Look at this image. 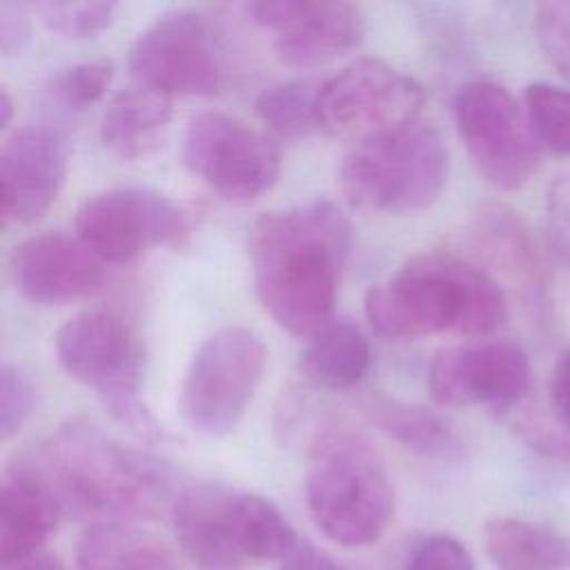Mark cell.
I'll return each instance as SVG.
<instances>
[{
	"label": "cell",
	"mask_w": 570,
	"mask_h": 570,
	"mask_svg": "<svg viewBox=\"0 0 570 570\" xmlns=\"http://www.w3.org/2000/svg\"><path fill=\"white\" fill-rule=\"evenodd\" d=\"M278 570H345L332 554L309 541H298L283 559Z\"/></svg>",
	"instance_id": "cell-36"
},
{
	"label": "cell",
	"mask_w": 570,
	"mask_h": 570,
	"mask_svg": "<svg viewBox=\"0 0 570 570\" xmlns=\"http://www.w3.org/2000/svg\"><path fill=\"white\" fill-rule=\"evenodd\" d=\"M185 234V212L149 187H114L76 212V236L102 263H129L154 247L180 243Z\"/></svg>",
	"instance_id": "cell-13"
},
{
	"label": "cell",
	"mask_w": 570,
	"mask_h": 570,
	"mask_svg": "<svg viewBox=\"0 0 570 570\" xmlns=\"http://www.w3.org/2000/svg\"><path fill=\"white\" fill-rule=\"evenodd\" d=\"M265 363V343L247 327L229 325L205 336L183 374V421L205 436L234 432L263 381Z\"/></svg>",
	"instance_id": "cell-8"
},
{
	"label": "cell",
	"mask_w": 570,
	"mask_h": 570,
	"mask_svg": "<svg viewBox=\"0 0 570 570\" xmlns=\"http://www.w3.org/2000/svg\"><path fill=\"white\" fill-rule=\"evenodd\" d=\"M180 156L191 176L232 203L263 196L281 174L276 142L243 118L216 109L189 118Z\"/></svg>",
	"instance_id": "cell-10"
},
{
	"label": "cell",
	"mask_w": 570,
	"mask_h": 570,
	"mask_svg": "<svg viewBox=\"0 0 570 570\" xmlns=\"http://www.w3.org/2000/svg\"><path fill=\"white\" fill-rule=\"evenodd\" d=\"M423 87L379 58H358L318 91V127L354 145L421 116Z\"/></svg>",
	"instance_id": "cell-11"
},
{
	"label": "cell",
	"mask_w": 570,
	"mask_h": 570,
	"mask_svg": "<svg viewBox=\"0 0 570 570\" xmlns=\"http://www.w3.org/2000/svg\"><path fill=\"white\" fill-rule=\"evenodd\" d=\"M483 550L497 570L570 568V534L514 517H497L483 525Z\"/></svg>",
	"instance_id": "cell-22"
},
{
	"label": "cell",
	"mask_w": 570,
	"mask_h": 570,
	"mask_svg": "<svg viewBox=\"0 0 570 570\" xmlns=\"http://www.w3.org/2000/svg\"><path fill=\"white\" fill-rule=\"evenodd\" d=\"M401 570H474V561L456 537L434 532L414 543Z\"/></svg>",
	"instance_id": "cell-32"
},
{
	"label": "cell",
	"mask_w": 570,
	"mask_h": 570,
	"mask_svg": "<svg viewBox=\"0 0 570 570\" xmlns=\"http://www.w3.org/2000/svg\"><path fill=\"white\" fill-rule=\"evenodd\" d=\"M171 118V100L145 87H127L109 102L100 120L102 145L122 160L151 154Z\"/></svg>",
	"instance_id": "cell-20"
},
{
	"label": "cell",
	"mask_w": 570,
	"mask_h": 570,
	"mask_svg": "<svg viewBox=\"0 0 570 570\" xmlns=\"http://www.w3.org/2000/svg\"><path fill=\"white\" fill-rule=\"evenodd\" d=\"M53 347L60 367L94 390L116 423L140 441L156 443L163 439L160 423L140 396V343L120 316L105 309L80 312L58 327Z\"/></svg>",
	"instance_id": "cell-7"
},
{
	"label": "cell",
	"mask_w": 570,
	"mask_h": 570,
	"mask_svg": "<svg viewBox=\"0 0 570 570\" xmlns=\"http://www.w3.org/2000/svg\"><path fill=\"white\" fill-rule=\"evenodd\" d=\"M38 405V385L18 363L0 367V439L9 441L31 419Z\"/></svg>",
	"instance_id": "cell-30"
},
{
	"label": "cell",
	"mask_w": 570,
	"mask_h": 570,
	"mask_svg": "<svg viewBox=\"0 0 570 570\" xmlns=\"http://www.w3.org/2000/svg\"><path fill=\"white\" fill-rule=\"evenodd\" d=\"M521 105L539 145L554 154H570V89L532 82L523 89Z\"/></svg>",
	"instance_id": "cell-26"
},
{
	"label": "cell",
	"mask_w": 570,
	"mask_h": 570,
	"mask_svg": "<svg viewBox=\"0 0 570 570\" xmlns=\"http://www.w3.org/2000/svg\"><path fill=\"white\" fill-rule=\"evenodd\" d=\"M127 67L138 87L171 96H212L223 82V58L212 27L191 11H169L134 40Z\"/></svg>",
	"instance_id": "cell-12"
},
{
	"label": "cell",
	"mask_w": 570,
	"mask_h": 570,
	"mask_svg": "<svg viewBox=\"0 0 570 570\" xmlns=\"http://www.w3.org/2000/svg\"><path fill=\"white\" fill-rule=\"evenodd\" d=\"M374 352L367 334L352 321H332L318 330L301 356L309 383L323 390H352L372 370Z\"/></svg>",
	"instance_id": "cell-23"
},
{
	"label": "cell",
	"mask_w": 570,
	"mask_h": 570,
	"mask_svg": "<svg viewBox=\"0 0 570 570\" xmlns=\"http://www.w3.org/2000/svg\"><path fill=\"white\" fill-rule=\"evenodd\" d=\"M2 570H65V566L49 552H36L9 563H2Z\"/></svg>",
	"instance_id": "cell-37"
},
{
	"label": "cell",
	"mask_w": 570,
	"mask_h": 570,
	"mask_svg": "<svg viewBox=\"0 0 570 570\" xmlns=\"http://www.w3.org/2000/svg\"><path fill=\"white\" fill-rule=\"evenodd\" d=\"M361 410L381 432L421 456L454 459L463 450L454 425L425 405L372 394L363 399Z\"/></svg>",
	"instance_id": "cell-24"
},
{
	"label": "cell",
	"mask_w": 570,
	"mask_h": 570,
	"mask_svg": "<svg viewBox=\"0 0 570 570\" xmlns=\"http://www.w3.org/2000/svg\"><path fill=\"white\" fill-rule=\"evenodd\" d=\"M62 517L53 494L29 470L11 461L0 483V561L42 552Z\"/></svg>",
	"instance_id": "cell-19"
},
{
	"label": "cell",
	"mask_w": 570,
	"mask_h": 570,
	"mask_svg": "<svg viewBox=\"0 0 570 570\" xmlns=\"http://www.w3.org/2000/svg\"><path fill=\"white\" fill-rule=\"evenodd\" d=\"M350 236L347 218L327 200L254 220L247 234L254 292L276 325L314 336L332 323Z\"/></svg>",
	"instance_id": "cell-2"
},
{
	"label": "cell",
	"mask_w": 570,
	"mask_h": 570,
	"mask_svg": "<svg viewBox=\"0 0 570 570\" xmlns=\"http://www.w3.org/2000/svg\"><path fill=\"white\" fill-rule=\"evenodd\" d=\"M78 570H180L174 550L131 523H89L76 543Z\"/></svg>",
	"instance_id": "cell-21"
},
{
	"label": "cell",
	"mask_w": 570,
	"mask_h": 570,
	"mask_svg": "<svg viewBox=\"0 0 570 570\" xmlns=\"http://www.w3.org/2000/svg\"><path fill=\"white\" fill-rule=\"evenodd\" d=\"M430 394L441 407L485 405L508 414L528 399L532 370L523 347L508 338H476L434 354Z\"/></svg>",
	"instance_id": "cell-14"
},
{
	"label": "cell",
	"mask_w": 570,
	"mask_h": 570,
	"mask_svg": "<svg viewBox=\"0 0 570 570\" xmlns=\"http://www.w3.org/2000/svg\"><path fill=\"white\" fill-rule=\"evenodd\" d=\"M13 461L53 494L62 514L91 523L154 519L180 494L169 463L80 419L20 450Z\"/></svg>",
	"instance_id": "cell-1"
},
{
	"label": "cell",
	"mask_w": 570,
	"mask_h": 570,
	"mask_svg": "<svg viewBox=\"0 0 570 570\" xmlns=\"http://www.w3.org/2000/svg\"><path fill=\"white\" fill-rule=\"evenodd\" d=\"M550 243L570 267V174L559 176L548 194Z\"/></svg>",
	"instance_id": "cell-33"
},
{
	"label": "cell",
	"mask_w": 570,
	"mask_h": 570,
	"mask_svg": "<svg viewBox=\"0 0 570 570\" xmlns=\"http://www.w3.org/2000/svg\"><path fill=\"white\" fill-rule=\"evenodd\" d=\"M534 31L548 65L570 82V0L539 2Z\"/></svg>",
	"instance_id": "cell-31"
},
{
	"label": "cell",
	"mask_w": 570,
	"mask_h": 570,
	"mask_svg": "<svg viewBox=\"0 0 570 570\" xmlns=\"http://www.w3.org/2000/svg\"><path fill=\"white\" fill-rule=\"evenodd\" d=\"M67 176V142L47 125H24L0 147L2 218L33 223L56 203Z\"/></svg>",
	"instance_id": "cell-16"
},
{
	"label": "cell",
	"mask_w": 570,
	"mask_h": 570,
	"mask_svg": "<svg viewBox=\"0 0 570 570\" xmlns=\"http://www.w3.org/2000/svg\"><path fill=\"white\" fill-rule=\"evenodd\" d=\"M114 80V65L107 58L76 62L51 76L47 91L67 109H85L98 102Z\"/></svg>",
	"instance_id": "cell-28"
},
{
	"label": "cell",
	"mask_w": 570,
	"mask_h": 570,
	"mask_svg": "<svg viewBox=\"0 0 570 570\" xmlns=\"http://www.w3.org/2000/svg\"><path fill=\"white\" fill-rule=\"evenodd\" d=\"M118 4L105 0H40L31 4L38 20L62 38H91L107 29Z\"/></svg>",
	"instance_id": "cell-27"
},
{
	"label": "cell",
	"mask_w": 570,
	"mask_h": 570,
	"mask_svg": "<svg viewBox=\"0 0 570 570\" xmlns=\"http://www.w3.org/2000/svg\"><path fill=\"white\" fill-rule=\"evenodd\" d=\"M245 11L265 29L276 31V58L296 69L325 65L356 49L365 36L363 11L336 0H261Z\"/></svg>",
	"instance_id": "cell-15"
},
{
	"label": "cell",
	"mask_w": 570,
	"mask_h": 570,
	"mask_svg": "<svg viewBox=\"0 0 570 570\" xmlns=\"http://www.w3.org/2000/svg\"><path fill=\"white\" fill-rule=\"evenodd\" d=\"M29 13L31 4L24 2H0V51L13 56L22 49L29 38Z\"/></svg>",
	"instance_id": "cell-35"
},
{
	"label": "cell",
	"mask_w": 570,
	"mask_h": 570,
	"mask_svg": "<svg viewBox=\"0 0 570 570\" xmlns=\"http://www.w3.org/2000/svg\"><path fill=\"white\" fill-rule=\"evenodd\" d=\"M554 423L570 434V350L563 352L550 372L548 379V403H546Z\"/></svg>",
	"instance_id": "cell-34"
},
{
	"label": "cell",
	"mask_w": 570,
	"mask_h": 570,
	"mask_svg": "<svg viewBox=\"0 0 570 570\" xmlns=\"http://www.w3.org/2000/svg\"><path fill=\"white\" fill-rule=\"evenodd\" d=\"M470 243L476 263L503 287L539 298L548 285L543 254L523 218L501 203H485L472 214Z\"/></svg>",
	"instance_id": "cell-18"
},
{
	"label": "cell",
	"mask_w": 570,
	"mask_h": 570,
	"mask_svg": "<svg viewBox=\"0 0 570 570\" xmlns=\"http://www.w3.org/2000/svg\"><path fill=\"white\" fill-rule=\"evenodd\" d=\"M11 278L31 303L65 305L100 289L102 261L65 232H42L24 238L11 252Z\"/></svg>",
	"instance_id": "cell-17"
},
{
	"label": "cell",
	"mask_w": 570,
	"mask_h": 570,
	"mask_svg": "<svg viewBox=\"0 0 570 570\" xmlns=\"http://www.w3.org/2000/svg\"><path fill=\"white\" fill-rule=\"evenodd\" d=\"M450 154L439 129L421 116L352 145L338 183L350 205L376 214H414L445 187Z\"/></svg>",
	"instance_id": "cell-6"
},
{
	"label": "cell",
	"mask_w": 570,
	"mask_h": 570,
	"mask_svg": "<svg viewBox=\"0 0 570 570\" xmlns=\"http://www.w3.org/2000/svg\"><path fill=\"white\" fill-rule=\"evenodd\" d=\"M171 523L183 554L198 570H247L281 561L301 541L272 501L223 483L183 490Z\"/></svg>",
	"instance_id": "cell-4"
},
{
	"label": "cell",
	"mask_w": 570,
	"mask_h": 570,
	"mask_svg": "<svg viewBox=\"0 0 570 570\" xmlns=\"http://www.w3.org/2000/svg\"><path fill=\"white\" fill-rule=\"evenodd\" d=\"M11 120H13V100L7 91V87H2L0 89V127L7 129L11 125Z\"/></svg>",
	"instance_id": "cell-38"
},
{
	"label": "cell",
	"mask_w": 570,
	"mask_h": 570,
	"mask_svg": "<svg viewBox=\"0 0 570 570\" xmlns=\"http://www.w3.org/2000/svg\"><path fill=\"white\" fill-rule=\"evenodd\" d=\"M363 309L374 334L387 341L488 338L508 318L503 287L479 263L450 252L412 256L365 292Z\"/></svg>",
	"instance_id": "cell-3"
},
{
	"label": "cell",
	"mask_w": 570,
	"mask_h": 570,
	"mask_svg": "<svg viewBox=\"0 0 570 570\" xmlns=\"http://www.w3.org/2000/svg\"><path fill=\"white\" fill-rule=\"evenodd\" d=\"M508 414L512 430L528 448H532L546 459L570 463V434L554 423L548 407H539L523 401Z\"/></svg>",
	"instance_id": "cell-29"
},
{
	"label": "cell",
	"mask_w": 570,
	"mask_h": 570,
	"mask_svg": "<svg viewBox=\"0 0 570 570\" xmlns=\"http://www.w3.org/2000/svg\"><path fill=\"white\" fill-rule=\"evenodd\" d=\"M305 501L316 528L343 548L376 543L394 517V488L372 443L332 425L312 443Z\"/></svg>",
	"instance_id": "cell-5"
},
{
	"label": "cell",
	"mask_w": 570,
	"mask_h": 570,
	"mask_svg": "<svg viewBox=\"0 0 570 570\" xmlns=\"http://www.w3.org/2000/svg\"><path fill=\"white\" fill-rule=\"evenodd\" d=\"M452 111L459 138L488 183L514 191L537 174L541 145L523 105L503 85L488 78L463 82Z\"/></svg>",
	"instance_id": "cell-9"
},
{
	"label": "cell",
	"mask_w": 570,
	"mask_h": 570,
	"mask_svg": "<svg viewBox=\"0 0 570 570\" xmlns=\"http://www.w3.org/2000/svg\"><path fill=\"white\" fill-rule=\"evenodd\" d=\"M323 80L292 78L261 91L254 109L263 125L283 138H303L318 129V91Z\"/></svg>",
	"instance_id": "cell-25"
}]
</instances>
